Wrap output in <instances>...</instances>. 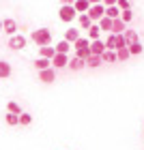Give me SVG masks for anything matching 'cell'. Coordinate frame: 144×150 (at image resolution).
<instances>
[{"instance_id":"cell-1","label":"cell","mask_w":144,"mask_h":150,"mask_svg":"<svg viewBox=\"0 0 144 150\" xmlns=\"http://www.w3.org/2000/svg\"><path fill=\"white\" fill-rule=\"evenodd\" d=\"M30 39H32V43H37L39 47L50 45V43H52V30H50V28H39V30H32V32H30Z\"/></svg>"},{"instance_id":"cell-2","label":"cell","mask_w":144,"mask_h":150,"mask_svg":"<svg viewBox=\"0 0 144 150\" xmlns=\"http://www.w3.org/2000/svg\"><path fill=\"white\" fill-rule=\"evenodd\" d=\"M75 15H78V11H75V6L73 4H63L60 6V11H58V17H60V22H73Z\"/></svg>"},{"instance_id":"cell-3","label":"cell","mask_w":144,"mask_h":150,"mask_svg":"<svg viewBox=\"0 0 144 150\" xmlns=\"http://www.w3.org/2000/svg\"><path fill=\"white\" fill-rule=\"evenodd\" d=\"M26 43H28V41H26L24 35H11V37H9V43H6V45H9V50L17 52V50H24Z\"/></svg>"},{"instance_id":"cell-4","label":"cell","mask_w":144,"mask_h":150,"mask_svg":"<svg viewBox=\"0 0 144 150\" xmlns=\"http://www.w3.org/2000/svg\"><path fill=\"white\" fill-rule=\"evenodd\" d=\"M88 15H91V19H93V22H99V19L106 15V4H103V2L91 4V9H88Z\"/></svg>"},{"instance_id":"cell-5","label":"cell","mask_w":144,"mask_h":150,"mask_svg":"<svg viewBox=\"0 0 144 150\" xmlns=\"http://www.w3.org/2000/svg\"><path fill=\"white\" fill-rule=\"evenodd\" d=\"M39 81H43V84H52V81H56V67H50V69L39 71Z\"/></svg>"},{"instance_id":"cell-6","label":"cell","mask_w":144,"mask_h":150,"mask_svg":"<svg viewBox=\"0 0 144 150\" xmlns=\"http://www.w3.org/2000/svg\"><path fill=\"white\" fill-rule=\"evenodd\" d=\"M52 67H56V69L69 67V54H60V52H56V56L52 58Z\"/></svg>"},{"instance_id":"cell-7","label":"cell","mask_w":144,"mask_h":150,"mask_svg":"<svg viewBox=\"0 0 144 150\" xmlns=\"http://www.w3.org/2000/svg\"><path fill=\"white\" fill-rule=\"evenodd\" d=\"M2 30L6 32V35H17V22H15V19H2Z\"/></svg>"},{"instance_id":"cell-8","label":"cell","mask_w":144,"mask_h":150,"mask_svg":"<svg viewBox=\"0 0 144 150\" xmlns=\"http://www.w3.org/2000/svg\"><path fill=\"white\" fill-rule=\"evenodd\" d=\"M125 26H127L125 19H123V17H116L114 22H112V32H114V35H123V32L127 30Z\"/></svg>"},{"instance_id":"cell-9","label":"cell","mask_w":144,"mask_h":150,"mask_svg":"<svg viewBox=\"0 0 144 150\" xmlns=\"http://www.w3.org/2000/svg\"><path fill=\"white\" fill-rule=\"evenodd\" d=\"M106 50H108V47H106V41H101V39L91 41V52H93V54H99V56H101Z\"/></svg>"},{"instance_id":"cell-10","label":"cell","mask_w":144,"mask_h":150,"mask_svg":"<svg viewBox=\"0 0 144 150\" xmlns=\"http://www.w3.org/2000/svg\"><path fill=\"white\" fill-rule=\"evenodd\" d=\"M84 67H86V60L84 58H80V56L69 58V69L71 71H80V69H84Z\"/></svg>"},{"instance_id":"cell-11","label":"cell","mask_w":144,"mask_h":150,"mask_svg":"<svg viewBox=\"0 0 144 150\" xmlns=\"http://www.w3.org/2000/svg\"><path fill=\"white\" fill-rule=\"evenodd\" d=\"M101 60H103V64H114L118 62V58H116V50H106L101 54Z\"/></svg>"},{"instance_id":"cell-12","label":"cell","mask_w":144,"mask_h":150,"mask_svg":"<svg viewBox=\"0 0 144 150\" xmlns=\"http://www.w3.org/2000/svg\"><path fill=\"white\" fill-rule=\"evenodd\" d=\"M78 24H80V28H82V30H88V28L93 26V19H91V15H88V13H80Z\"/></svg>"},{"instance_id":"cell-13","label":"cell","mask_w":144,"mask_h":150,"mask_svg":"<svg viewBox=\"0 0 144 150\" xmlns=\"http://www.w3.org/2000/svg\"><path fill=\"white\" fill-rule=\"evenodd\" d=\"M101 64H103V60H101L99 54H91V56L86 58V67H91V69H97Z\"/></svg>"},{"instance_id":"cell-14","label":"cell","mask_w":144,"mask_h":150,"mask_svg":"<svg viewBox=\"0 0 144 150\" xmlns=\"http://www.w3.org/2000/svg\"><path fill=\"white\" fill-rule=\"evenodd\" d=\"M52 67V58H43V56H39L35 60V69L37 71H43V69H50Z\"/></svg>"},{"instance_id":"cell-15","label":"cell","mask_w":144,"mask_h":150,"mask_svg":"<svg viewBox=\"0 0 144 150\" xmlns=\"http://www.w3.org/2000/svg\"><path fill=\"white\" fill-rule=\"evenodd\" d=\"M73 6H75L78 13H88V9H91V0H75Z\"/></svg>"},{"instance_id":"cell-16","label":"cell","mask_w":144,"mask_h":150,"mask_svg":"<svg viewBox=\"0 0 144 150\" xmlns=\"http://www.w3.org/2000/svg\"><path fill=\"white\" fill-rule=\"evenodd\" d=\"M106 47H108V50H118V35L110 32L108 39H106Z\"/></svg>"},{"instance_id":"cell-17","label":"cell","mask_w":144,"mask_h":150,"mask_svg":"<svg viewBox=\"0 0 144 150\" xmlns=\"http://www.w3.org/2000/svg\"><path fill=\"white\" fill-rule=\"evenodd\" d=\"M112 22H114L112 17H108V15H103V17H101V19H99L97 24H99V28L103 30V32H108V30L112 32Z\"/></svg>"},{"instance_id":"cell-18","label":"cell","mask_w":144,"mask_h":150,"mask_svg":"<svg viewBox=\"0 0 144 150\" xmlns=\"http://www.w3.org/2000/svg\"><path fill=\"white\" fill-rule=\"evenodd\" d=\"M11 77V64L6 60H0V79H6Z\"/></svg>"},{"instance_id":"cell-19","label":"cell","mask_w":144,"mask_h":150,"mask_svg":"<svg viewBox=\"0 0 144 150\" xmlns=\"http://www.w3.org/2000/svg\"><path fill=\"white\" fill-rule=\"evenodd\" d=\"M129 56H131V52H129V45L118 47V50H116V58H118V62H125Z\"/></svg>"},{"instance_id":"cell-20","label":"cell","mask_w":144,"mask_h":150,"mask_svg":"<svg viewBox=\"0 0 144 150\" xmlns=\"http://www.w3.org/2000/svg\"><path fill=\"white\" fill-rule=\"evenodd\" d=\"M71 45H73V43H69L67 39H63V41H58V43H56V52H60V54H69V52H71Z\"/></svg>"},{"instance_id":"cell-21","label":"cell","mask_w":144,"mask_h":150,"mask_svg":"<svg viewBox=\"0 0 144 150\" xmlns=\"http://www.w3.org/2000/svg\"><path fill=\"white\" fill-rule=\"evenodd\" d=\"M101 32H103V30L99 28V24H95V22H93V26L88 28V39H91V41L99 39V37H101Z\"/></svg>"},{"instance_id":"cell-22","label":"cell","mask_w":144,"mask_h":150,"mask_svg":"<svg viewBox=\"0 0 144 150\" xmlns=\"http://www.w3.org/2000/svg\"><path fill=\"white\" fill-rule=\"evenodd\" d=\"M39 54H41L43 58H54V56H56V47L43 45V47H39Z\"/></svg>"},{"instance_id":"cell-23","label":"cell","mask_w":144,"mask_h":150,"mask_svg":"<svg viewBox=\"0 0 144 150\" xmlns=\"http://www.w3.org/2000/svg\"><path fill=\"white\" fill-rule=\"evenodd\" d=\"M106 15H108V17H112V19L120 17V9H118V4H110V6H106Z\"/></svg>"},{"instance_id":"cell-24","label":"cell","mask_w":144,"mask_h":150,"mask_svg":"<svg viewBox=\"0 0 144 150\" xmlns=\"http://www.w3.org/2000/svg\"><path fill=\"white\" fill-rule=\"evenodd\" d=\"M4 120H6V125H9V127H15V125H19V114L6 112V116H4Z\"/></svg>"},{"instance_id":"cell-25","label":"cell","mask_w":144,"mask_h":150,"mask_svg":"<svg viewBox=\"0 0 144 150\" xmlns=\"http://www.w3.org/2000/svg\"><path fill=\"white\" fill-rule=\"evenodd\" d=\"M125 41H127V45H131L135 41H140V37H138L135 30H125Z\"/></svg>"},{"instance_id":"cell-26","label":"cell","mask_w":144,"mask_h":150,"mask_svg":"<svg viewBox=\"0 0 144 150\" xmlns=\"http://www.w3.org/2000/svg\"><path fill=\"white\" fill-rule=\"evenodd\" d=\"M65 39L69 41V43H73V41H78V39H80V32L75 30V28H69V30L65 32Z\"/></svg>"},{"instance_id":"cell-27","label":"cell","mask_w":144,"mask_h":150,"mask_svg":"<svg viewBox=\"0 0 144 150\" xmlns=\"http://www.w3.org/2000/svg\"><path fill=\"white\" fill-rule=\"evenodd\" d=\"M88 45H91V39H84V37L73 41V50H82V47H88Z\"/></svg>"},{"instance_id":"cell-28","label":"cell","mask_w":144,"mask_h":150,"mask_svg":"<svg viewBox=\"0 0 144 150\" xmlns=\"http://www.w3.org/2000/svg\"><path fill=\"white\" fill-rule=\"evenodd\" d=\"M142 50H144V47H142L140 41H135V43L129 45V52H131V56H138V54H142Z\"/></svg>"},{"instance_id":"cell-29","label":"cell","mask_w":144,"mask_h":150,"mask_svg":"<svg viewBox=\"0 0 144 150\" xmlns=\"http://www.w3.org/2000/svg\"><path fill=\"white\" fill-rule=\"evenodd\" d=\"M30 122H32V116L30 114H26V112L19 114V125H22V127H28Z\"/></svg>"},{"instance_id":"cell-30","label":"cell","mask_w":144,"mask_h":150,"mask_svg":"<svg viewBox=\"0 0 144 150\" xmlns=\"http://www.w3.org/2000/svg\"><path fill=\"white\" fill-rule=\"evenodd\" d=\"M91 54H93V52H91V45H88V47H82V50H75V56H80V58H84V60L91 56Z\"/></svg>"},{"instance_id":"cell-31","label":"cell","mask_w":144,"mask_h":150,"mask_svg":"<svg viewBox=\"0 0 144 150\" xmlns=\"http://www.w3.org/2000/svg\"><path fill=\"white\" fill-rule=\"evenodd\" d=\"M6 112H13V114H22V107H19L15 101H9L6 103Z\"/></svg>"},{"instance_id":"cell-32","label":"cell","mask_w":144,"mask_h":150,"mask_svg":"<svg viewBox=\"0 0 144 150\" xmlns=\"http://www.w3.org/2000/svg\"><path fill=\"white\" fill-rule=\"evenodd\" d=\"M120 17H123V19H125V22L129 24V22L133 19V13H131V9H123V11H120Z\"/></svg>"},{"instance_id":"cell-33","label":"cell","mask_w":144,"mask_h":150,"mask_svg":"<svg viewBox=\"0 0 144 150\" xmlns=\"http://www.w3.org/2000/svg\"><path fill=\"white\" fill-rule=\"evenodd\" d=\"M116 4H118V9H131V4H129V0H116Z\"/></svg>"},{"instance_id":"cell-34","label":"cell","mask_w":144,"mask_h":150,"mask_svg":"<svg viewBox=\"0 0 144 150\" xmlns=\"http://www.w3.org/2000/svg\"><path fill=\"white\" fill-rule=\"evenodd\" d=\"M103 4H106V6H110V4H116V0H103Z\"/></svg>"},{"instance_id":"cell-35","label":"cell","mask_w":144,"mask_h":150,"mask_svg":"<svg viewBox=\"0 0 144 150\" xmlns=\"http://www.w3.org/2000/svg\"><path fill=\"white\" fill-rule=\"evenodd\" d=\"M75 0H60V4H73Z\"/></svg>"},{"instance_id":"cell-36","label":"cell","mask_w":144,"mask_h":150,"mask_svg":"<svg viewBox=\"0 0 144 150\" xmlns=\"http://www.w3.org/2000/svg\"><path fill=\"white\" fill-rule=\"evenodd\" d=\"M97 2H103V0H91V4H97Z\"/></svg>"},{"instance_id":"cell-37","label":"cell","mask_w":144,"mask_h":150,"mask_svg":"<svg viewBox=\"0 0 144 150\" xmlns=\"http://www.w3.org/2000/svg\"><path fill=\"white\" fill-rule=\"evenodd\" d=\"M0 30H2V19H0Z\"/></svg>"},{"instance_id":"cell-38","label":"cell","mask_w":144,"mask_h":150,"mask_svg":"<svg viewBox=\"0 0 144 150\" xmlns=\"http://www.w3.org/2000/svg\"><path fill=\"white\" fill-rule=\"evenodd\" d=\"M142 135H144V131H142Z\"/></svg>"}]
</instances>
